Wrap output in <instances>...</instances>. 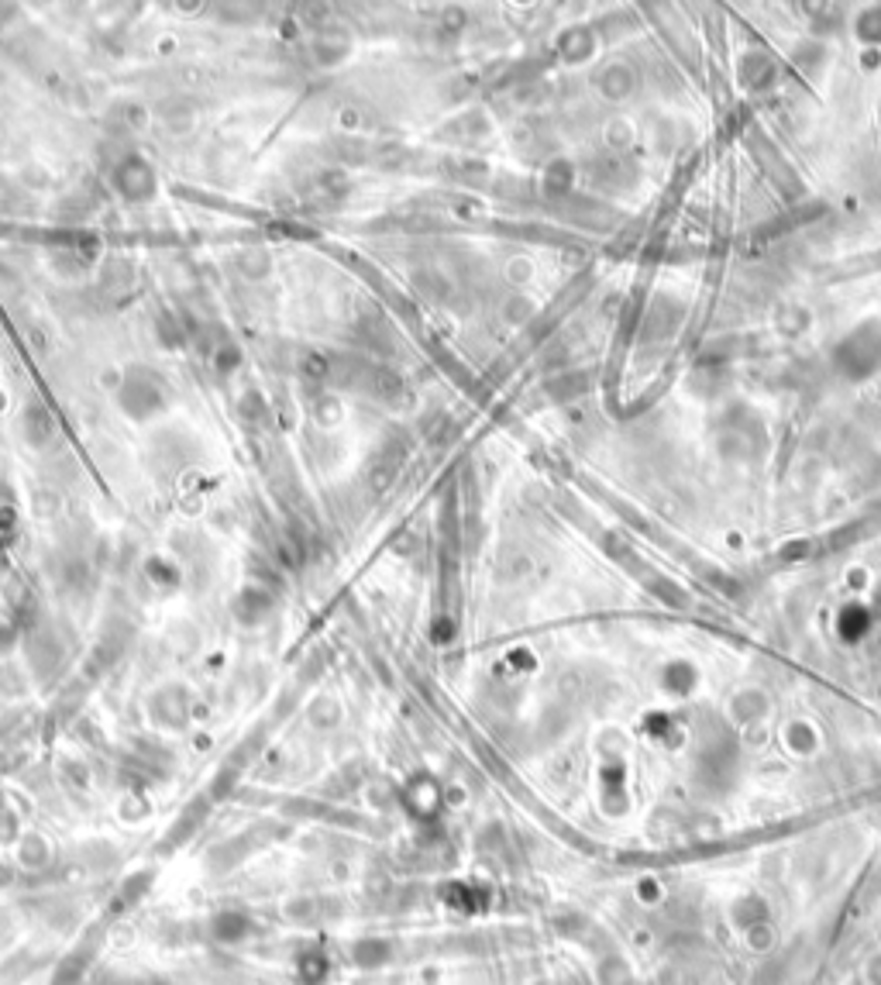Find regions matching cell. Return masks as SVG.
I'll return each instance as SVG.
<instances>
[{
	"instance_id": "obj_3",
	"label": "cell",
	"mask_w": 881,
	"mask_h": 985,
	"mask_svg": "<svg viewBox=\"0 0 881 985\" xmlns=\"http://www.w3.org/2000/svg\"><path fill=\"white\" fill-rule=\"evenodd\" d=\"M296 968H300V979L307 982V985H317L327 975V958L324 955H317V951H310V955H303L300 961H296Z\"/></svg>"
},
{
	"instance_id": "obj_1",
	"label": "cell",
	"mask_w": 881,
	"mask_h": 985,
	"mask_svg": "<svg viewBox=\"0 0 881 985\" xmlns=\"http://www.w3.org/2000/svg\"><path fill=\"white\" fill-rule=\"evenodd\" d=\"M248 930H252V924H248L245 913H221V917H214V937L217 941H241Z\"/></svg>"
},
{
	"instance_id": "obj_2",
	"label": "cell",
	"mask_w": 881,
	"mask_h": 985,
	"mask_svg": "<svg viewBox=\"0 0 881 985\" xmlns=\"http://www.w3.org/2000/svg\"><path fill=\"white\" fill-rule=\"evenodd\" d=\"M389 958V948L382 941H358L355 944V961L362 968H376Z\"/></svg>"
}]
</instances>
